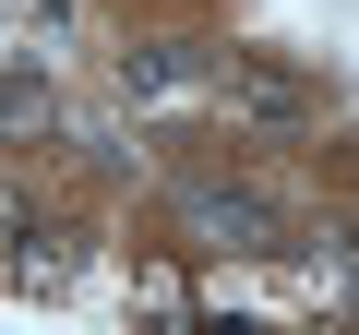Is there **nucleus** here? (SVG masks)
I'll use <instances>...</instances> for the list:
<instances>
[{"label":"nucleus","instance_id":"1","mask_svg":"<svg viewBox=\"0 0 359 335\" xmlns=\"http://www.w3.org/2000/svg\"><path fill=\"white\" fill-rule=\"evenodd\" d=\"M168 216H180V240H192V252H228V264L287 252V216H276L264 192H240V180H180V192H168Z\"/></svg>","mask_w":359,"mask_h":335},{"label":"nucleus","instance_id":"2","mask_svg":"<svg viewBox=\"0 0 359 335\" xmlns=\"http://www.w3.org/2000/svg\"><path fill=\"white\" fill-rule=\"evenodd\" d=\"M216 96H228L240 120H264V132H299V120H311V84H299V72H276V60H252V48H228V60H216Z\"/></svg>","mask_w":359,"mask_h":335},{"label":"nucleus","instance_id":"3","mask_svg":"<svg viewBox=\"0 0 359 335\" xmlns=\"http://www.w3.org/2000/svg\"><path fill=\"white\" fill-rule=\"evenodd\" d=\"M48 132H60V84L13 60V72H0V144H48Z\"/></svg>","mask_w":359,"mask_h":335},{"label":"nucleus","instance_id":"4","mask_svg":"<svg viewBox=\"0 0 359 335\" xmlns=\"http://www.w3.org/2000/svg\"><path fill=\"white\" fill-rule=\"evenodd\" d=\"M0 275H13L25 299H48V287H72V252H60V240H25V252L0 264Z\"/></svg>","mask_w":359,"mask_h":335},{"label":"nucleus","instance_id":"5","mask_svg":"<svg viewBox=\"0 0 359 335\" xmlns=\"http://www.w3.org/2000/svg\"><path fill=\"white\" fill-rule=\"evenodd\" d=\"M120 84L132 96H168V84H192V60H180V48H144V60H120Z\"/></svg>","mask_w":359,"mask_h":335}]
</instances>
